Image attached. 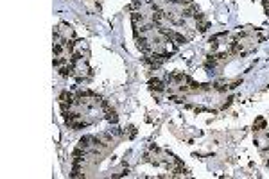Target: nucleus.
Returning <instances> with one entry per match:
<instances>
[{
	"instance_id": "nucleus-1",
	"label": "nucleus",
	"mask_w": 269,
	"mask_h": 179,
	"mask_svg": "<svg viewBox=\"0 0 269 179\" xmlns=\"http://www.w3.org/2000/svg\"><path fill=\"white\" fill-rule=\"evenodd\" d=\"M149 88H151L153 91H163V90H165L163 82H162L160 79H151V81H149Z\"/></svg>"
},
{
	"instance_id": "nucleus-2",
	"label": "nucleus",
	"mask_w": 269,
	"mask_h": 179,
	"mask_svg": "<svg viewBox=\"0 0 269 179\" xmlns=\"http://www.w3.org/2000/svg\"><path fill=\"white\" fill-rule=\"evenodd\" d=\"M74 73V65L72 63H68V65H63L59 68V75L61 77H68V75H72Z\"/></svg>"
},
{
	"instance_id": "nucleus-3",
	"label": "nucleus",
	"mask_w": 269,
	"mask_h": 179,
	"mask_svg": "<svg viewBox=\"0 0 269 179\" xmlns=\"http://www.w3.org/2000/svg\"><path fill=\"white\" fill-rule=\"evenodd\" d=\"M59 102L61 104H68V106H72L74 104V97H72V93L70 91H63L59 95Z\"/></svg>"
},
{
	"instance_id": "nucleus-4",
	"label": "nucleus",
	"mask_w": 269,
	"mask_h": 179,
	"mask_svg": "<svg viewBox=\"0 0 269 179\" xmlns=\"http://www.w3.org/2000/svg\"><path fill=\"white\" fill-rule=\"evenodd\" d=\"M106 120L108 122H113V124H117V120H119V117H117V113H115V109L113 108H106Z\"/></svg>"
},
{
	"instance_id": "nucleus-5",
	"label": "nucleus",
	"mask_w": 269,
	"mask_h": 179,
	"mask_svg": "<svg viewBox=\"0 0 269 179\" xmlns=\"http://www.w3.org/2000/svg\"><path fill=\"white\" fill-rule=\"evenodd\" d=\"M90 142H94V136H83V138L79 140V147H81V149H85V151H86L88 147L92 145Z\"/></svg>"
},
{
	"instance_id": "nucleus-6",
	"label": "nucleus",
	"mask_w": 269,
	"mask_h": 179,
	"mask_svg": "<svg viewBox=\"0 0 269 179\" xmlns=\"http://www.w3.org/2000/svg\"><path fill=\"white\" fill-rule=\"evenodd\" d=\"M137 47L142 48V50H149V45H147V39L144 36H137Z\"/></svg>"
},
{
	"instance_id": "nucleus-7",
	"label": "nucleus",
	"mask_w": 269,
	"mask_h": 179,
	"mask_svg": "<svg viewBox=\"0 0 269 179\" xmlns=\"http://www.w3.org/2000/svg\"><path fill=\"white\" fill-rule=\"evenodd\" d=\"M217 63H219V59H217V56H208L206 57V68H215L217 66Z\"/></svg>"
},
{
	"instance_id": "nucleus-8",
	"label": "nucleus",
	"mask_w": 269,
	"mask_h": 179,
	"mask_svg": "<svg viewBox=\"0 0 269 179\" xmlns=\"http://www.w3.org/2000/svg\"><path fill=\"white\" fill-rule=\"evenodd\" d=\"M264 127H266V120H264L262 117H258V118L255 120V124H253V129H255V131H262Z\"/></svg>"
},
{
	"instance_id": "nucleus-9",
	"label": "nucleus",
	"mask_w": 269,
	"mask_h": 179,
	"mask_svg": "<svg viewBox=\"0 0 269 179\" xmlns=\"http://www.w3.org/2000/svg\"><path fill=\"white\" fill-rule=\"evenodd\" d=\"M131 20H133V25H138V23H142V22H144V16H142L138 11H134V13L131 15Z\"/></svg>"
},
{
	"instance_id": "nucleus-10",
	"label": "nucleus",
	"mask_w": 269,
	"mask_h": 179,
	"mask_svg": "<svg viewBox=\"0 0 269 179\" xmlns=\"http://www.w3.org/2000/svg\"><path fill=\"white\" fill-rule=\"evenodd\" d=\"M63 48H65V43L63 41H58V43H54V56H61V52H63Z\"/></svg>"
},
{
	"instance_id": "nucleus-11",
	"label": "nucleus",
	"mask_w": 269,
	"mask_h": 179,
	"mask_svg": "<svg viewBox=\"0 0 269 179\" xmlns=\"http://www.w3.org/2000/svg\"><path fill=\"white\" fill-rule=\"evenodd\" d=\"M172 39H174V41H176V43H178V45H181V43H187V38H185V36H181V34H176V32H174Z\"/></svg>"
},
{
	"instance_id": "nucleus-12",
	"label": "nucleus",
	"mask_w": 269,
	"mask_h": 179,
	"mask_svg": "<svg viewBox=\"0 0 269 179\" xmlns=\"http://www.w3.org/2000/svg\"><path fill=\"white\" fill-rule=\"evenodd\" d=\"M65 63H67V61L61 57V56H56V57H54V66H56V68H61V66L65 65Z\"/></svg>"
},
{
	"instance_id": "nucleus-13",
	"label": "nucleus",
	"mask_w": 269,
	"mask_h": 179,
	"mask_svg": "<svg viewBox=\"0 0 269 179\" xmlns=\"http://www.w3.org/2000/svg\"><path fill=\"white\" fill-rule=\"evenodd\" d=\"M241 48H242V45L239 43V41H233V43H232V52H233V54L241 52Z\"/></svg>"
},
{
	"instance_id": "nucleus-14",
	"label": "nucleus",
	"mask_w": 269,
	"mask_h": 179,
	"mask_svg": "<svg viewBox=\"0 0 269 179\" xmlns=\"http://www.w3.org/2000/svg\"><path fill=\"white\" fill-rule=\"evenodd\" d=\"M208 27H210L208 22H199V25H198V29L201 30V32H206V30H208Z\"/></svg>"
},
{
	"instance_id": "nucleus-15",
	"label": "nucleus",
	"mask_w": 269,
	"mask_h": 179,
	"mask_svg": "<svg viewBox=\"0 0 269 179\" xmlns=\"http://www.w3.org/2000/svg\"><path fill=\"white\" fill-rule=\"evenodd\" d=\"M128 133H129V136H134V133H137V131H134V127L131 125V127H128Z\"/></svg>"
}]
</instances>
